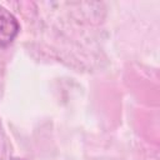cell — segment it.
<instances>
[{
  "instance_id": "cell-1",
  "label": "cell",
  "mask_w": 160,
  "mask_h": 160,
  "mask_svg": "<svg viewBox=\"0 0 160 160\" xmlns=\"http://www.w3.org/2000/svg\"><path fill=\"white\" fill-rule=\"evenodd\" d=\"M19 32V22L5 8L0 6V46L9 45Z\"/></svg>"
}]
</instances>
